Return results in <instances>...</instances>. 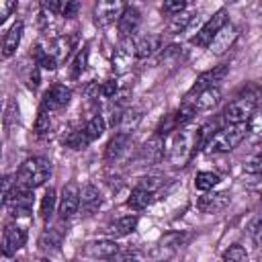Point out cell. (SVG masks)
Returning a JSON list of instances; mask_svg holds the SVG:
<instances>
[{"label":"cell","instance_id":"7402d4cb","mask_svg":"<svg viewBox=\"0 0 262 262\" xmlns=\"http://www.w3.org/2000/svg\"><path fill=\"white\" fill-rule=\"evenodd\" d=\"M162 154H164V139H162V135L154 133L143 143V147H141V160L147 162V164H151V162H158L162 158Z\"/></svg>","mask_w":262,"mask_h":262},{"label":"cell","instance_id":"d6a6232c","mask_svg":"<svg viewBox=\"0 0 262 262\" xmlns=\"http://www.w3.org/2000/svg\"><path fill=\"white\" fill-rule=\"evenodd\" d=\"M192 20V16L188 14V12H180V14H176V16H172L170 18V25H168V29H170V33H180L182 29H186L188 27V23Z\"/></svg>","mask_w":262,"mask_h":262},{"label":"cell","instance_id":"3957f363","mask_svg":"<svg viewBox=\"0 0 262 262\" xmlns=\"http://www.w3.org/2000/svg\"><path fill=\"white\" fill-rule=\"evenodd\" d=\"M248 137V123L242 125H225L217 129L207 141H205V154H227L233 151L244 139Z\"/></svg>","mask_w":262,"mask_h":262},{"label":"cell","instance_id":"b9f144b4","mask_svg":"<svg viewBox=\"0 0 262 262\" xmlns=\"http://www.w3.org/2000/svg\"><path fill=\"white\" fill-rule=\"evenodd\" d=\"M78 10H80V4L78 2H66L63 10H61V16L63 18H74L78 14Z\"/></svg>","mask_w":262,"mask_h":262},{"label":"cell","instance_id":"1f68e13d","mask_svg":"<svg viewBox=\"0 0 262 262\" xmlns=\"http://www.w3.org/2000/svg\"><path fill=\"white\" fill-rule=\"evenodd\" d=\"M53 207H55V190L49 188V190H45L43 201H41V217L45 221H49V217L53 215Z\"/></svg>","mask_w":262,"mask_h":262},{"label":"cell","instance_id":"ffe728a7","mask_svg":"<svg viewBox=\"0 0 262 262\" xmlns=\"http://www.w3.org/2000/svg\"><path fill=\"white\" fill-rule=\"evenodd\" d=\"M23 20H16L8 31H6V35H4V41H2V57L4 59H8V57H12L14 55V51H16V47H18V43H20V39H23Z\"/></svg>","mask_w":262,"mask_h":262},{"label":"cell","instance_id":"8fae6325","mask_svg":"<svg viewBox=\"0 0 262 262\" xmlns=\"http://www.w3.org/2000/svg\"><path fill=\"white\" fill-rule=\"evenodd\" d=\"M27 242V233L23 227H18L16 223H8L4 227V235H2V254L4 256H12L16 254Z\"/></svg>","mask_w":262,"mask_h":262},{"label":"cell","instance_id":"f1b7e54d","mask_svg":"<svg viewBox=\"0 0 262 262\" xmlns=\"http://www.w3.org/2000/svg\"><path fill=\"white\" fill-rule=\"evenodd\" d=\"M88 143H90V139L86 137L84 127H82V129H76V131H70V133L63 137V145H68L70 149H84Z\"/></svg>","mask_w":262,"mask_h":262},{"label":"cell","instance_id":"83f0119b","mask_svg":"<svg viewBox=\"0 0 262 262\" xmlns=\"http://www.w3.org/2000/svg\"><path fill=\"white\" fill-rule=\"evenodd\" d=\"M84 133H86V137H88L90 141L98 139V137L104 133V119H102V115H94V117H90L88 123L84 125Z\"/></svg>","mask_w":262,"mask_h":262},{"label":"cell","instance_id":"5b68a950","mask_svg":"<svg viewBox=\"0 0 262 262\" xmlns=\"http://www.w3.org/2000/svg\"><path fill=\"white\" fill-rule=\"evenodd\" d=\"M2 201H4L6 209L10 211V215H14V217H29L33 213V190L20 188L18 184Z\"/></svg>","mask_w":262,"mask_h":262},{"label":"cell","instance_id":"836d02e7","mask_svg":"<svg viewBox=\"0 0 262 262\" xmlns=\"http://www.w3.org/2000/svg\"><path fill=\"white\" fill-rule=\"evenodd\" d=\"M49 129H51V113L39 111V117H37V123H35V133L41 137V135L49 133Z\"/></svg>","mask_w":262,"mask_h":262},{"label":"cell","instance_id":"9a60e30c","mask_svg":"<svg viewBox=\"0 0 262 262\" xmlns=\"http://www.w3.org/2000/svg\"><path fill=\"white\" fill-rule=\"evenodd\" d=\"M139 20H141V12H139V8L133 6V4H127L125 10H123V14H121L119 20H117V27H119L121 37H123V39H129V35L135 33Z\"/></svg>","mask_w":262,"mask_h":262},{"label":"cell","instance_id":"7c38bea8","mask_svg":"<svg viewBox=\"0 0 262 262\" xmlns=\"http://www.w3.org/2000/svg\"><path fill=\"white\" fill-rule=\"evenodd\" d=\"M237 35H239L237 27L231 25V23H227V25L213 37V41H211V45H209V51H211L213 55H223L225 51H229V49L233 47Z\"/></svg>","mask_w":262,"mask_h":262},{"label":"cell","instance_id":"603a6c76","mask_svg":"<svg viewBox=\"0 0 262 262\" xmlns=\"http://www.w3.org/2000/svg\"><path fill=\"white\" fill-rule=\"evenodd\" d=\"M154 199H156L154 192H149V190L143 188V186H135V188L131 190L129 199H127V207H131L133 211H143V209H147V207L154 203Z\"/></svg>","mask_w":262,"mask_h":262},{"label":"cell","instance_id":"ab89813d","mask_svg":"<svg viewBox=\"0 0 262 262\" xmlns=\"http://www.w3.org/2000/svg\"><path fill=\"white\" fill-rule=\"evenodd\" d=\"M250 235L254 239H262V211L254 217V221L250 223Z\"/></svg>","mask_w":262,"mask_h":262},{"label":"cell","instance_id":"cb8c5ba5","mask_svg":"<svg viewBox=\"0 0 262 262\" xmlns=\"http://www.w3.org/2000/svg\"><path fill=\"white\" fill-rule=\"evenodd\" d=\"M160 35H145L141 37L139 41H135V47H137V57H149L154 55L158 49H160Z\"/></svg>","mask_w":262,"mask_h":262},{"label":"cell","instance_id":"4fadbf2b","mask_svg":"<svg viewBox=\"0 0 262 262\" xmlns=\"http://www.w3.org/2000/svg\"><path fill=\"white\" fill-rule=\"evenodd\" d=\"M84 256L96 258V260H108L119 252V246L115 239H94L84 246Z\"/></svg>","mask_w":262,"mask_h":262},{"label":"cell","instance_id":"2e32d148","mask_svg":"<svg viewBox=\"0 0 262 262\" xmlns=\"http://www.w3.org/2000/svg\"><path fill=\"white\" fill-rule=\"evenodd\" d=\"M102 205V196H100V190L94 186V184H86L80 192V209H82V215L84 217H90L94 215Z\"/></svg>","mask_w":262,"mask_h":262},{"label":"cell","instance_id":"74e56055","mask_svg":"<svg viewBox=\"0 0 262 262\" xmlns=\"http://www.w3.org/2000/svg\"><path fill=\"white\" fill-rule=\"evenodd\" d=\"M100 94H102V98H117V94H119V84H117L115 80L102 82V84H100Z\"/></svg>","mask_w":262,"mask_h":262},{"label":"cell","instance_id":"e575fe53","mask_svg":"<svg viewBox=\"0 0 262 262\" xmlns=\"http://www.w3.org/2000/svg\"><path fill=\"white\" fill-rule=\"evenodd\" d=\"M248 135L254 137H262V111H256L254 117L248 123Z\"/></svg>","mask_w":262,"mask_h":262},{"label":"cell","instance_id":"9c48e42d","mask_svg":"<svg viewBox=\"0 0 262 262\" xmlns=\"http://www.w3.org/2000/svg\"><path fill=\"white\" fill-rule=\"evenodd\" d=\"M135 57H137L135 41H133L131 37H129V39H123V41L117 45V49H115V53H113V59H111L115 74H119V76H121V74H127V72L131 70Z\"/></svg>","mask_w":262,"mask_h":262},{"label":"cell","instance_id":"7bdbcfd3","mask_svg":"<svg viewBox=\"0 0 262 262\" xmlns=\"http://www.w3.org/2000/svg\"><path fill=\"white\" fill-rule=\"evenodd\" d=\"M127 262H143V260H141V258H139V256H135V254H131V256H129V260H127Z\"/></svg>","mask_w":262,"mask_h":262},{"label":"cell","instance_id":"44dd1931","mask_svg":"<svg viewBox=\"0 0 262 262\" xmlns=\"http://www.w3.org/2000/svg\"><path fill=\"white\" fill-rule=\"evenodd\" d=\"M129 147V133H117L108 143H106V149H104V160L106 162H117Z\"/></svg>","mask_w":262,"mask_h":262},{"label":"cell","instance_id":"277c9868","mask_svg":"<svg viewBox=\"0 0 262 262\" xmlns=\"http://www.w3.org/2000/svg\"><path fill=\"white\" fill-rule=\"evenodd\" d=\"M49 174H51L49 160H45L41 156H35V158H29V160L23 162V166L14 174V180L20 188L35 190L37 186H41L49 178Z\"/></svg>","mask_w":262,"mask_h":262},{"label":"cell","instance_id":"7a4b0ae2","mask_svg":"<svg viewBox=\"0 0 262 262\" xmlns=\"http://www.w3.org/2000/svg\"><path fill=\"white\" fill-rule=\"evenodd\" d=\"M258 98H260V90L256 86H248L244 92H239L223 108V121H225V125L250 123V119L258 111Z\"/></svg>","mask_w":262,"mask_h":262},{"label":"cell","instance_id":"d4e9b609","mask_svg":"<svg viewBox=\"0 0 262 262\" xmlns=\"http://www.w3.org/2000/svg\"><path fill=\"white\" fill-rule=\"evenodd\" d=\"M219 174L215 172H209V170H203L194 176V188L196 190H203V192H211L217 184H219Z\"/></svg>","mask_w":262,"mask_h":262},{"label":"cell","instance_id":"e0dca14e","mask_svg":"<svg viewBox=\"0 0 262 262\" xmlns=\"http://www.w3.org/2000/svg\"><path fill=\"white\" fill-rule=\"evenodd\" d=\"M219 100H221V90H219V86H211V88L201 90V92L192 98L190 104H192L194 113H205V111L215 108V106L219 104Z\"/></svg>","mask_w":262,"mask_h":262},{"label":"cell","instance_id":"f35d334b","mask_svg":"<svg viewBox=\"0 0 262 262\" xmlns=\"http://www.w3.org/2000/svg\"><path fill=\"white\" fill-rule=\"evenodd\" d=\"M162 184H164V178H160V176H149V178H147V176H145V178H141V182H139L137 186H143V188H147L149 192L156 194Z\"/></svg>","mask_w":262,"mask_h":262},{"label":"cell","instance_id":"d6986e66","mask_svg":"<svg viewBox=\"0 0 262 262\" xmlns=\"http://www.w3.org/2000/svg\"><path fill=\"white\" fill-rule=\"evenodd\" d=\"M227 203H229V194L227 192H207L196 201V207H199V211L211 215V213L223 211L227 207Z\"/></svg>","mask_w":262,"mask_h":262},{"label":"cell","instance_id":"ee69618b","mask_svg":"<svg viewBox=\"0 0 262 262\" xmlns=\"http://www.w3.org/2000/svg\"><path fill=\"white\" fill-rule=\"evenodd\" d=\"M2 262H8V256H4V260H2Z\"/></svg>","mask_w":262,"mask_h":262},{"label":"cell","instance_id":"484cf974","mask_svg":"<svg viewBox=\"0 0 262 262\" xmlns=\"http://www.w3.org/2000/svg\"><path fill=\"white\" fill-rule=\"evenodd\" d=\"M39 246H41V250H45V252H57L59 246H61V231L47 227V229L41 233V237H39Z\"/></svg>","mask_w":262,"mask_h":262},{"label":"cell","instance_id":"6da1fadb","mask_svg":"<svg viewBox=\"0 0 262 262\" xmlns=\"http://www.w3.org/2000/svg\"><path fill=\"white\" fill-rule=\"evenodd\" d=\"M201 145H205V127L188 123L176 129L168 143V164L172 168H184Z\"/></svg>","mask_w":262,"mask_h":262},{"label":"cell","instance_id":"d590c367","mask_svg":"<svg viewBox=\"0 0 262 262\" xmlns=\"http://www.w3.org/2000/svg\"><path fill=\"white\" fill-rule=\"evenodd\" d=\"M244 170L248 174H262V151L254 154L246 164H244Z\"/></svg>","mask_w":262,"mask_h":262},{"label":"cell","instance_id":"4dcf8cb0","mask_svg":"<svg viewBox=\"0 0 262 262\" xmlns=\"http://www.w3.org/2000/svg\"><path fill=\"white\" fill-rule=\"evenodd\" d=\"M223 262H248V252L244 246L233 244L223 252Z\"/></svg>","mask_w":262,"mask_h":262},{"label":"cell","instance_id":"ac0fdd59","mask_svg":"<svg viewBox=\"0 0 262 262\" xmlns=\"http://www.w3.org/2000/svg\"><path fill=\"white\" fill-rule=\"evenodd\" d=\"M137 223H139V217L137 215H123V217H119V219H115V221H111L106 225V233L113 239L125 237V235L133 233L137 229Z\"/></svg>","mask_w":262,"mask_h":262},{"label":"cell","instance_id":"5bb4252c","mask_svg":"<svg viewBox=\"0 0 262 262\" xmlns=\"http://www.w3.org/2000/svg\"><path fill=\"white\" fill-rule=\"evenodd\" d=\"M225 74H227V66H217V68H213V70H209V72L201 74V76L196 78L194 86L190 88V92H188V96H186V98H192L194 94H199V92H201V90H205V88L219 86V82L225 78Z\"/></svg>","mask_w":262,"mask_h":262},{"label":"cell","instance_id":"8992f818","mask_svg":"<svg viewBox=\"0 0 262 262\" xmlns=\"http://www.w3.org/2000/svg\"><path fill=\"white\" fill-rule=\"evenodd\" d=\"M70 98H72V90L68 86H63L59 82L57 84H51L45 90L43 98H41V111H45V113L61 111V108H66L70 104Z\"/></svg>","mask_w":262,"mask_h":262},{"label":"cell","instance_id":"ba28073f","mask_svg":"<svg viewBox=\"0 0 262 262\" xmlns=\"http://www.w3.org/2000/svg\"><path fill=\"white\" fill-rule=\"evenodd\" d=\"M229 20H227V12H225V8H221V10H217L201 29H199V33L192 37V43L194 45H201V47H209L211 45V41H213V37L227 25Z\"/></svg>","mask_w":262,"mask_h":262},{"label":"cell","instance_id":"8d00e7d4","mask_svg":"<svg viewBox=\"0 0 262 262\" xmlns=\"http://www.w3.org/2000/svg\"><path fill=\"white\" fill-rule=\"evenodd\" d=\"M184 8H186V2H182V0H170V2H164V6H162V10L166 14H170V18L184 12Z\"/></svg>","mask_w":262,"mask_h":262},{"label":"cell","instance_id":"60d3db41","mask_svg":"<svg viewBox=\"0 0 262 262\" xmlns=\"http://www.w3.org/2000/svg\"><path fill=\"white\" fill-rule=\"evenodd\" d=\"M14 10H16V2L14 0H2L0 2V20H6Z\"/></svg>","mask_w":262,"mask_h":262},{"label":"cell","instance_id":"4316f807","mask_svg":"<svg viewBox=\"0 0 262 262\" xmlns=\"http://www.w3.org/2000/svg\"><path fill=\"white\" fill-rule=\"evenodd\" d=\"M86 63H88V45H84V47L76 53V57L72 59V66H70V76H72V80H78V78L84 74Z\"/></svg>","mask_w":262,"mask_h":262},{"label":"cell","instance_id":"52a82bcc","mask_svg":"<svg viewBox=\"0 0 262 262\" xmlns=\"http://www.w3.org/2000/svg\"><path fill=\"white\" fill-rule=\"evenodd\" d=\"M127 4L119 2V0H102L98 4H94V25L98 29H106L111 27L115 20H119V16L123 14Z\"/></svg>","mask_w":262,"mask_h":262},{"label":"cell","instance_id":"30bf717a","mask_svg":"<svg viewBox=\"0 0 262 262\" xmlns=\"http://www.w3.org/2000/svg\"><path fill=\"white\" fill-rule=\"evenodd\" d=\"M80 192L82 190H80V186L76 182H68L61 188L59 207H57L61 219H70V217H74L78 213V209H80Z\"/></svg>","mask_w":262,"mask_h":262},{"label":"cell","instance_id":"f546056e","mask_svg":"<svg viewBox=\"0 0 262 262\" xmlns=\"http://www.w3.org/2000/svg\"><path fill=\"white\" fill-rule=\"evenodd\" d=\"M33 57H35V63L37 66H41L43 70H55L57 68V59L49 53V49H43V47H35V51H33Z\"/></svg>","mask_w":262,"mask_h":262}]
</instances>
